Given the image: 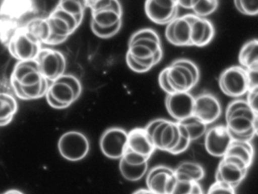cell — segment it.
Returning <instances> with one entry per match:
<instances>
[{"label":"cell","instance_id":"8d00e7d4","mask_svg":"<svg viewBox=\"0 0 258 194\" xmlns=\"http://www.w3.org/2000/svg\"><path fill=\"white\" fill-rule=\"evenodd\" d=\"M235 8L238 9V12L244 15H256L258 13V1H241V0H236L234 1Z\"/></svg>","mask_w":258,"mask_h":194},{"label":"cell","instance_id":"8fae6325","mask_svg":"<svg viewBox=\"0 0 258 194\" xmlns=\"http://www.w3.org/2000/svg\"><path fill=\"white\" fill-rule=\"evenodd\" d=\"M221 114V104L214 94L204 92L195 97L194 115L207 125L217 121Z\"/></svg>","mask_w":258,"mask_h":194},{"label":"cell","instance_id":"d4e9b609","mask_svg":"<svg viewBox=\"0 0 258 194\" xmlns=\"http://www.w3.org/2000/svg\"><path fill=\"white\" fill-rule=\"evenodd\" d=\"M119 170L123 178L129 181L135 182L141 180L148 172L149 164L136 165L126 163L123 159H119Z\"/></svg>","mask_w":258,"mask_h":194},{"label":"cell","instance_id":"7a4b0ae2","mask_svg":"<svg viewBox=\"0 0 258 194\" xmlns=\"http://www.w3.org/2000/svg\"><path fill=\"white\" fill-rule=\"evenodd\" d=\"M219 86L223 93L234 98L247 94L250 87L248 71L241 66H231L219 77Z\"/></svg>","mask_w":258,"mask_h":194},{"label":"cell","instance_id":"681fc988","mask_svg":"<svg viewBox=\"0 0 258 194\" xmlns=\"http://www.w3.org/2000/svg\"><path fill=\"white\" fill-rule=\"evenodd\" d=\"M173 21H174V20H173ZM173 21L169 23L168 24H167V27H166L165 30V36L167 40L169 41V42L173 44V45H175L174 30H173L174 24H173Z\"/></svg>","mask_w":258,"mask_h":194},{"label":"cell","instance_id":"484cf974","mask_svg":"<svg viewBox=\"0 0 258 194\" xmlns=\"http://www.w3.org/2000/svg\"><path fill=\"white\" fill-rule=\"evenodd\" d=\"M25 28L41 43H46L50 36L51 30L46 18H34L28 23Z\"/></svg>","mask_w":258,"mask_h":194},{"label":"cell","instance_id":"60d3db41","mask_svg":"<svg viewBox=\"0 0 258 194\" xmlns=\"http://www.w3.org/2000/svg\"><path fill=\"white\" fill-rule=\"evenodd\" d=\"M173 63L186 68L191 73L193 77H194L195 80L199 82V78H200V71H199L197 65H196L192 61L185 59H177V60L173 61Z\"/></svg>","mask_w":258,"mask_h":194},{"label":"cell","instance_id":"30bf717a","mask_svg":"<svg viewBox=\"0 0 258 194\" xmlns=\"http://www.w3.org/2000/svg\"><path fill=\"white\" fill-rule=\"evenodd\" d=\"M166 108L169 115L176 121L194 115L195 97L189 92H176L167 95Z\"/></svg>","mask_w":258,"mask_h":194},{"label":"cell","instance_id":"d6986e66","mask_svg":"<svg viewBox=\"0 0 258 194\" xmlns=\"http://www.w3.org/2000/svg\"><path fill=\"white\" fill-rule=\"evenodd\" d=\"M161 48V42L153 39H140L129 43L127 53L135 59H149L153 58L155 53Z\"/></svg>","mask_w":258,"mask_h":194},{"label":"cell","instance_id":"f6af8a7d","mask_svg":"<svg viewBox=\"0 0 258 194\" xmlns=\"http://www.w3.org/2000/svg\"><path fill=\"white\" fill-rule=\"evenodd\" d=\"M126 62L127 64L128 67L131 68L132 71H135L137 73H145L147 72L150 70V68H146V67L142 66L140 64L137 63L135 60H134V58L129 54V53H126Z\"/></svg>","mask_w":258,"mask_h":194},{"label":"cell","instance_id":"83f0119b","mask_svg":"<svg viewBox=\"0 0 258 194\" xmlns=\"http://www.w3.org/2000/svg\"><path fill=\"white\" fill-rule=\"evenodd\" d=\"M19 106L16 99L9 93L0 92V121L13 119Z\"/></svg>","mask_w":258,"mask_h":194},{"label":"cell","instance_id":"7c38bea8","mask_svg":"<svg viewBox=\"0 0 258 194\" xmlns=\"http://www.w3.org/2000/svg\"><path fill=\"white\" fill-rule=\"evenodd\" d=\"M232 142L230 133L224 125L214 126L205 133V149L214 157L223 158Z\"/></svg>","mask_w":258,"mask_h":194},{"label":"cell","instance_id":"e575fe53","mask_svg":"<svg viewBox=\"0 0 258 194\" xmlns=\"http://www.w3.org/2000/svg\"><path fill=\"white\" fill-rule=\"evenodd\" d=\"M177 124L178 127H179V133H180V138H179V142H178L176 147L170 153V154L173 155H179L184 153L185 150H187L191 142L185 127L180 123L177 122Z\"/></svg>","mask_w":258,"mask_h":194},{"label":"cell","instance_id":"d590c367","mask_svg":"<svg viewBox=\"0 0 258 194\" xmlns=\"http://www.w3.org/2000/svg\"><path fill=\"white\" fill-rule=\"evenodd\" d=\"M56 80L63 82V83L69 85L73 90L76 100H78L79 97L81 96V93H82V85H81V81L78 77H75V75H72V74H64L61 77L57 78Z\"/></svg>","mask_w":258,"mask_h":194},{"label":"cell","instance_id":"cb8c5ba5","mask_svg":"<svg viewBox=\"0 0 258 194\" xmlns=\"http://www.w3.org/2000/svg\"><path fill=\"white\" fill-rule=\"evenodd\" d=\"M48 92L55 100L63 104L69 105V106L76 101L75 93L72 88L58 80H54L52 84L49 85Z\"/></svg>","mask_w":258,"mask_h":194},{"label":"cell","instance_id":"f546056e","mask_svg":"<svg viewBox=\"0 0 258 194\" xmlns=\"http://www.w3.org/2000/svg\"><path fill=\"white\" fill-rule=\"evenodd\" d=\"M39 71V65L37 60L19 61L13 69L11 78L18 82L31 71Z\"/></svg>","mask_w":258,"mask_h":194},{"label":"cell","instance_id":"2e32d148","mask_svg":"<svg viewBox=\"0 0 258 194\" xmlns=\"http://www.w3.org/2000/svg\"><path fill=\"white\" fill-rule=\"evenodd\" d=\"M214 35L215 28L210 20L205 18H199L193 15L190 35L191 45L205 46L212 41Z\"/></svg>","mask_w":258,"mask_h":194},{"label":"cell","instance_id":"6da1fadb","mask_svg":"<svg viewBox=\"0 0 258 194\" xmlns=\"http://www.w3.org/2000/svg\"><path fill=\"white\" fill-rule=\"evenodd\" d=\"M226 120L232 140L250 142L257 134L258 113L249 106L233 111Z\"/></svg>","mask_w":258,"mask_h":194},{"label":"cell","instance_id":"74e56055","mask_svg":"<svg viewBox=\"0 0 258 194\" xmlns=\"http://www.w3.org/2000/svg\"><path fill=\"white\" fill-rule=\"evenodd\" d=\"M140 39H150L157 41V42H161L159 35L158 34V33L155 30L152 28L141 29V30L135 32L131 36L129 43H132V42Z\"/></svg>","mask_w":258,"mask_h":194},{"label":"cell","instance_id":"f907efd6","mask_svg":"<svg viewBox=\"0 0 258 194\" xmlns=\"http://www.w3.org/2000/svg\"><path fill=\"white\" fill-rule=\"evenodd\" d=\"M68 38L62 37V36H56V35L52 34L51 33L50 36H49V39L46 41V43L47 45H58V44L62 43L64 41H66Z\"/></svg>","mask_w":258,"mask_h":194},{"label":"cell","instance_id":"3957f363","mask_svg":"<svg viewBox=\"0 0 258 194\" xmlns=\"http://www.w3.org/2000/svg\"><path fill=\"white\" fill-rule=\"evenodd\" d=\"M58 150L60 155L66 160L78 162L88 155L90 142L84 133L76 130H71L60 136Z\"/></svg>","mask_w":258,"mask_h":194},{"label":"cell","instance_id":"9c48e42d","mask_svg":"<svg viewBox=\"0 0 258 194\" xmlns=\"http://www.w3.org/2000/svg\"><path fill=\"white\" fill-rule=\"evenodd\" d=\"M150 137L156 150L170 153L176 147L180 138L177 122L162 119Z\"/></svg>","mask_w":258,"mask_h":194},{"label":"cell","instance_id":"db71d44e","mask_svg":"<svg viewBox=\"0 0 258 194\" xmlns=\"http://www.w3.org/2000/svg\"><path fill=\"white\" fill-rule=\"evenodd\" d=\"M133 194H155L151 192L148 189H139L136 190Z\"/></svg>","mask_w":258,"mask_h":194},{"label":"cell","instance_id":"e0dca14e","mask_svg":"<svg viewBox=\"0 0 258 194\" xmlns=\"http://www.w3.org/2000/svg\"><path fill=\"white\" fill-rule=\"evenodd\" d=\"M126 149L150 159L156 149L144 127H136L127 133Z\"/></svg>","mask_w":258,"mask_h":194},{"label":"cell","instance_id":"52a82bcc","mask_svg":"<svg viewBox=\"0 0 258 194\" xmlns=\"http://www.w3.org/2000/svg\"><path fill=\"white\" fill-rule=\"evenodd\" d=\"M147 189L155 194H172L176 186L174 169L166 165H157L146 174Z\"/></svg>","mask_w":258,"mask_h":194},{"label":"cell","instance_id":"8992f818","mask_svg":"<svg viewBox=\"0 0 258 194\" xmlns=\"http://www.w3.org/2000/svg\"><path fill=\"white\" fill-rule=\"evenodd\" d=\"M39 71L46 80L54 81L64 74L66 59L58 50L41 48L37 59Z\"/></svg>","mask_w":258,"mask_h":194},{"label":"cell","instance_id":"f1b7e54d","mask_svg":"<svg viewBox=\"0 0 258 194\" xmlns=\"http://www.w3.org/2000/svg\"><path fill=\"white\" fill-rule=\"evenodd\" d=\"M56 7L76 17L77 19L82 23L84 10L87 6H86V2L66 0V1L59 2Z\"/></svg>","mask_w":258,"mask_h":194},{"label":"cell","instance_id":"7bdbcfd3","mask_svg":"<svg viewBox=\"0 0 258 194\" xmlns=\"http://www.w3.org/2000/svg\"><path fill=\"white\" fill-rule=\"evenodd\" d=\"M247 101L248 106L258 113V86H251L247 92Z\"/></svg>","mask_w":258,"mask_h":194},{"label":"cell","instance_id":"9a60e30c","mask_svg":"<svg viewBox=\"0 0 258 194\" xmlns=\"http://www.w3.org/2000/svg\"><path fill=\"white\" fill-rule=\"evenodd\" d=\"M167 68V77L172 89L176 92H189L198 82L185 67L172 62Z\"/></svg>","mask_w":258,"mask_h":194},{"label":"cell","instance_id":"4fadbf2b","mask_svg":"<svg viewBox=\"0 0 258 194\" xmlns=\"http://www.w3.org/2000/svg\"><path fill=\"white\" fill-rule=\"evenodd\" d=\"M144 8L148 18L158 24H168L177 18L179 12L177 1L148 0Z\"/></svg>","mask_w":258,"mask_h":194},{"label":"cell","instance_id":"ffe728a7","mask_svg":"<svg viewBox=\"0 0 258 194\" xmlns=\"http://www.w3.org/2000/svg\"><path fill=\"white\" fill-rule=\"evenodd\" d=\"M194 14H187L183 16L177 17L173 21L175 45L177 46H191V20Z\"/></svg>","mask_w":258,"mask_h":194},{"label":"cell","instance_id":"1f68e13d","mask_svg":"<svg viewBox=\"0 0 258 194\" xmlns=\"http://www.w3.org/2000/svg\"><path fill=\"white\" fill-rule=\"evenodd\" d=\"M219 6V2L216 0H202L196 1L192 7L194 15L199 18H205L211 15L217 10Z\"/></svg>","mask_w":258,"mask_h":194},{"label":"cell","instance_id":"ac0fdd59","mask_svg":"<svg viewBox=\"0 0 258 194\" xmlns=\"http://www.w3.org/2000/svg\"><path fill=\"white\" fill-rule=\"evenodd\" d=\"M123 9L120 2L111 0L108 8L92 12L91 21L101 27H109L122 21Z\"/></svg>","mask_w":258,"mask_h":194},{"label":"cell","instance_id":"c3c4849f","mask_svg":"<svg viewBox=\"0 0 258 194\" xmlns=\"http://www.w3.org/2000/svg\"><path fill=\"white\" fill-rule=\"evenodd\" d=\"M11 84L16 95H17L19 99H21V100H27L26 96H25V94H24L20 83H19L17 80L11 78Z\"/></svg>","mask_w":258,"mask_h":194},{"label":"cell","instance_id":"277c9868","mask_svg":"<svg viewBox=\"0 0 258 194\" xmlns=\"http://www.w3.org/2000/svg\"><path fill=\"white\" fill-rule=\"evenodd\" d=\"M41 48V42L25 28L18 30L9 42L10 53L18 61L34 60Z\"/></svg>","mask_w":258,"mask_h":194},{"label":"cell","instance_id":"603a6c76","mask_svg":"<svg viewBox=\"0 0 258 194\" xmlns=\"http://www.w3.org/2000/svg\"><path fill=\"white\" fill-rule=\"evenodd\" d=\"M225 156H230L240 159L249 168L253 163L254 150L250 142L232 140Z\"/></svg>","mask_w":258,"mask_h":194},{"label":"cell","instance_id":"bcb514c9","mask_svg":"<svg viewBox=\"0 0 258 194\" xmlns=\"http://www.w3.org/2000/svg\"><path fill=\"white\" fill-rule=\"evenodd\" d=\"M248 104H247L246 100H234V101L231 102V103L228 105L227 108H226V115H229V114L233 112V111L236 110V109H240V108L248 107ZM249 107H250V106H249Z\"/></svg>","mask_w":258,"mask_h":194},{"label":"cell","instance_id":"836d02e7","mask_svg":"<svg viewBox=\"0 0 258 194\" xmlns=\"http://www.w3.org/2000/svg\"><path fill=\"white\" fill-rule=\"evenodd\" d=\"M121 25L122 21H119L117 24L109 27H99L93 21L90 23V27H91L92 31L93 32V33L96 35L98 37L103 38V39H107V38H111L115 36L121 28Z\"/></svg>","mask_w":258,"mask_h":194},{"label":"cell","instance_id":"ba28073f","mask_svg":"<svg viewBox=\"0 0 258 194\" xmlns=\"http://www.w3.org/2000/svg\"><path fill=\"white\" fill-rule=\"evenodd\" d=\"M127 132L120 127L107 129L99 141L101 151L108 159H121L127 146Z\"/></svg>","mask_w":258,"mask_h":194},{"label":"cell","instance_id":"816d5d0a","mask_svg":"<svg viewBox=\"0 0 258 194\" xmlns=\"http://www.w3.org/2000/svg\"><path fill=\"white\" fill-rule=\"evenodd\" d=\"M196 1H177L178 6L184 9H192Z\"/></svg>","mask_w":258,"mask_h":194},{"label":"cell","instance_id":"4316f807","mask_svg":"<svg viewBox=\"0 0 258 194\" xmlns=\"http://www.w3.org/2000/svg\"><path fill=\"white\" fill-rule=\"evenodd\" d=\"M177 122L180 123L185 127L191 142L200 139L208 130V125L195 115Z\"/></svg>","mask_w":258,"mask_h":194},{"label":"cell","instance_id":"ee69618b","mask_svg":"<svg viewBox=\"0 0 258 194\" xmlns=\"http://www.w3.org/2000/svg\"><path fill=\"white\" fill-rule=\"evenodd\" d=\"M158 83H159L160 87H161L167 95L175 92L174 90L172 89L170 83H169L168 77H167V67L160 72L159 76H158Z\"/></svg>","mask_w":258,"mask_h":194},{"label":"cell","instance_id":"7402d4cb","mask_svg":"<svg viewBox=\"0 0 258 194\" xmlns=\"http://www.w3.org/2000/svg\"><path fill=\"white\" fill-rule=\"evenodd\" d=\"M240 65L247 71H258V40L250 39L243 45L238 55Z\"/></svg>","mask_w":258,"mask_h":194},{"label":"cell","instance_id":"ab89813d","mask_svg":"<svg viewBox=\"0 0 258 194\" xmlns=\"http://www.w3.org/2000/svg\"><path fill=\"white\" fill-rule=\"evenodd\" d=\"M43 77L40 74L39 71H31V72L24 76L19 83L22 86H33V85L37 84V83H41Z\"/></svg>","mask_w":258,"mask_h":194},{"label":"cell","instance_id":"4dcf8cb0","mask_svg":"<svg viewBox=\"0 0 258 194\" xmlns=\"http://www.w3.org/2000/svg\"><path fill=\"white\" fill-rule=\"evenodd\" d=\"M22 86V85H21ZM49 80L43 77L41 83L29 86H22V90L27 100H36L46 95L49 89Z\"/></svg>","mask_w":258,"mask_h":194},{"label":"cell","instance_id":"f5cc1de1","mask_svg":"<svg viewBox=\"0 0 258 194\" xmlns=\"http://www.w3.org/2000/svg\"><path fill=\"white\" fill-rule=\"evenodd\" d=\"M1 194H25L22 191L19 190L17 189H8V190L5 191Z\"/></svg>","mask_w":258,"mask_h":194},{"label":"cell","instance_id":"f35d334b","mask_svg":"<svg viewBox=\"0 0 258 194\" xmlns=\"http://www.w3.org/2000/svg\"><path fill=\"white\" fill-rule=\"evenodd\" d=\"M122 159L131 165H140L149 162V159L126 149Z\"/></svg>","mask_w":258,"mask_h":194},{"label":"cell","instance_id":"7dc6e473","mask_svg":"<svg viewBox=\"0 0 258 194\" xmlns=\"http://www.w3.org/2000/svg\"><path fill=\"white\" fill-rule=\"evenodd\" d=\"M46 101H47L48 104L55 109H67L69 107V105L63 104V103H59L56 100L53 98L52 95H50L49 92H46Z\"/></svg>","mask_w":258,"mask_h":194},{"label":"cell","instance_id":"5bb4252c","mask_svg":"<svg viewBox=\"0 0 258 194\" xmlns=\"http://www.w3.org/2000/svg\"><path fill=\"white\" fill-rule=\"evenodd\" d=\"M46 20L52 34L69 38L75 32L76 27L75 17L59 8H55Z\"/></svg>","mask_w":258,"mask_h":194},{"label":"cell","instance_id":"44dd1931","mask_svg":"<svg viewBox=\"0 0 258 194\" xmlns=\"http://www.w3.org/2000/svg\"><path fill=\"white\" fill-rule=\"evenodd\" d=\"M176 180L180 181L196 182L204 179L205 171L200 164L192 162H181L174 169Z\"/></svg>","mask_w":258,"mask_h":194},{"label":"cell","instance_id":"d6a6232c","mask_svg":"<svg viewBox=\"0 0 258 194\" xmlns=\"http://www.w3.org/2000/svg\"><path fill=\"white\" fill-rule=\"evenodd\" d=\"M172 194H204V192L199 183L177 180Z\"/></svg>","mask_w":258,"mask_h":194},{"label":"cell","instance_id":"b9f144b4","mask_svg":"<svg viewBox=\"0 0 258 194\" xmlns=\"http://www.w3.org/2000/svg\"><path fill=\"white\" fill-rule=\"evenodd\" d=\"M207 194H235V190L228 185L215 181L210 186Z\"/></svg>","mask_w":258,"mask_h":194},{"label":"cell","instance_id":"5b68a950","mask_svg":"<svg viewBox=\"0 0 258 194\" xmlns=\"http://www.w3.org/2000/svg\"><path fill=\"white\" fill-rule=\"evenodd\" d=\"M248 169L240 159L230 156H224L216 170V181L235 189L244 180Z\"/></svg>","mask_w":258,"mask_h":194}]
</instances>
